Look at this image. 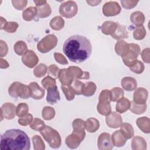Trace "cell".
Listing matches in <instances>:
<instances>
[{
    "mask_svg": "<svg viewBox=\"0 0 150 150\" xmlns=\"http://www.w3.org/2000/svg\"><path fill=\"white\" fill-rule=\"evenodd\" d=\"M129 109L131 111L135 114H143L146 110V104H137L133 101L131 102Z\"/></svg>",
    "mask_w": 150,
    "mask_h": 150,
    "instance_id": "obj_39",
    "label": "cell"
},
{
    "mask_svg": "<svg viewBox=\"0 0 150 150\" xmlns=\"http://www.w3.org/2000/svg\"><path fill=\"white\" fill-rule=\"evenodd\" d=\"M33 120V117L31 114L28 113L26 115L18 119V123L22 126H27L31 124Z\"/></svg>",
    "mask_w": 150,
    "mask_h": 150,
    "instance_id": "obj_50",
    "label": "cell"
},
{
    "mask_svg": "<svg viewBox=\"0 0 150 150\" xmlns=\"http://www.w3.org/2000/svg\"><path fill=\"white\" fill-rule=\"evenodd\" d=\"M30 90V97L35 100L42 99L45 94V90L40 87L36 82H31L29 85Z\"/></svg>",
    "mask_w": 150,
    "mask_h": 150,
    "instance_id": "obj_16",
    "label": "cell"
},
{
    "mask_svg": "<svg viewBox=\"0 0 150 150\" xmlns=\"http://www.w3.org/2000/svg\"><path fill=\"white\" fill-rule=\"evenodd\" d=\"M0 45H1V57H2L4 56H5L6 54L8 53V48L6 43L5 42L1 40H0Z\"/></svg>",
    "mask_w": 150,
    "mask_h": 150,
    "instance_id": "obj_56",
    "label": "cell"
},
{
    "mask_svg": "<svg viewBox=\"0 0 150 150\" xmlns=\"http://www.w3.org/2000/svg\"><path fill=\"white\" fill-rule=\"evenodd\" d=\"M13 49L16 54L23 56L28 50L26 43L22 40L18 41L13 46Z\"/></svg>",
    "mask_w": 150,
    "mask_h": 150,
    "instance_id": "obj_38",
    "label": "cell"
},
{
    "mask_svg": "<svg viewBox=\"0 0 150 150\" xmlns=\"http://www.w3.org/2000/svg\"><path fill=\"white\" fill-rule=\"evenodd\" d=\"M110 91L111 94V101H117L124 96V91L120 87H114Z\"/></svg>",
    "mask_w": 150,
    "mask_h": 150,
    "instance_id": "obj_43",
    "label": "cell"
},
{
    "mask_svg": "<svg viewBox=\"0 0 150 150\" xmlns=\"http://www.w3.org/2000/svg\"><path fill=\"white\" fill-rule=\"evenodd\" d=\"M106 124L110 128H117L121 126L122 123V119L121 116L115 112H111V113L107 115L105 118Z\"/></svg>",
    "mask_w": 150,
    "mask_h": 150,
    "instance_id": "obj_13",
    "label": "cell"
},
{
    "mask_svg": "<svg viewBox=\"0 0 150 150\" xmlns=\"http://www.w3.org/2000/svg\"><path fill=\"white\" fill-rule=\"evenodd\" d=\"M85 128L89 132H95L100 128V122L95 118H88L85 121Z\"/></svg>",
    "mask_w": 150,
    "mask_h": 150,
    "instance_id": "obj_28",
    "label": "cell"
},
{
    "mask_svg": "<svg viewBox=\"0 0 150 150\" xmlns=\"http://www.w3.org/2000/svg\"><path fill=\"white\" fill-rule=\"evenodd\" d=\"M9 94L14 98L20 97L22 99H28L30 97V90L29 86L19 81L12 83L8 88Z\"/></svg>",
    "mask_w": 150,
    "mask_h": 150,
    "instance_id": "obj_4",
    "label": "cell"
},
{
    "mask_svg": "<svg viewBox=\"0 0 150 150\" xmlns=\"http://www.w3.org/2000/svg\"><path fill=\"white\" fill-rule=\"evenodd\" d=\"M32 142L35 150H44L45 149V143L40 136H33L32 137Z\"/></svg>",
    "mask_w": 150,
    "mask_h": 150,
    "instance_id": "obj_42",
    "label": "cell"
},
{
    "mask_svg": "<svg viewBox=\"0 0 150 150\" xmlns=\"http://www.w3.org/2000/svg\"><path fill=\"white\" fill-rule=\"evenodd\" d=\"M41 83L42 84V86H43V87L45 88V89H47L49 87H53V86H56V80L50 77V76H47L46 77H45L41 81Z\"/></svg>",
    "mask_w": 150,
    "mask_h": 150,
    "instance_id": "obj_47",
    "label": "cell"
},
{
    "mask_svg": "<svg viewBox=\"0 0 150 150\" xmlns=\"http://www.w3.org/2000/svg\"><path fill=\"white\" fill-rule=\"evenodd\" d=\"M59 71V68L55 64H51L48 67V74L54 77L56 79L58 78Z\"/></svg>",
    "mask_w": 150,
    "mask_h": 150,
    "instance_id": "obj_52",
    "label": "cell"
},
{
    "mask_svg": "<svg viewBox=\"0 0 150 150\" xmlns=\"http://www.w3.org/2000/svg\"><path fill=\"white\" fill-rule=\"evenodd\" d=\"M130 21L137 27L143 26L145 22V15L141 11H135L130 15Z\"/></svg>",
    "mask_w": 150,
    "mask_h": 150,
    "instance_id": "obj_22",
    "label": "cell"
},
{
    "mask_svg": "<svg viewBox=\"0 0 150 150\" xmlns=\"http://www.w3.org/2000/svg\"><path fill=\"white\" fill-rule=\"evenodd\" d=\"M129 49L128 44L124 40L118 41L115 45V51L116 53L121 56L124 57L128 52Z\"/></svg>",
    "mask_w": 150,
    "mask_h": 150,
    "instance_id": "obj_29",
    "label": "cell"
},
{
    "mask_svg": "<svg viewBox=\"0 0 150 150\" xmlns=\"http://www.w3.org/2000/svg\"><path fill=\"white\" fill-rule=\"evenodd\" d=\"M121 11L120 5L115 1L106 2L103 7V13L105 16H114L118 15Z\"/></svg>",
    "mask_w": 150,
    "mask_h": 150,
    "instance_id": "obj_8",
    "label": "cell"
},
{
    "mask_svg": "<svg viewBox=\"0 0 150 150\" xmlns=\"http://www.w3.org/2000/svg\"><path fill=\"white\" fill-rule=\"evenodd\" d=\"M62 89L64 94V96L66 98V99L68 101H71L73 100L74 98V93L71 89L70 86H62Z\"/></svg>",
    "mask_w": 150,
    "mask_h": 150,
    "instance_id": "obj_51",
    "label": "cell"
},
{
    "mask_svg": "<svg viewBox=\"0 0 150 150\" xmlns=\"http://www.w3.org/2000/svg\"><path fill=\"white\" fill-rule=\"evenodd\" d=\"M47 71V66L45 64L40 63L35 67V69L33 70V74L36 77L40 78L46 75Z\"/></svg>",
    "mask_w": 150,
    "mask_h": 150,
    "instance_id": "obj_44",
    "label": "cell"
},
{
    "mask_svg": "<svg viewBox=\"0 0 150 150\" xmlns=\"http://www.w3.org/2000/svg\"><path fill=\"white\" fill-rule=\"evenodd\" d=\"M58 78L60 82L63 86L70 85L73 80V79L71 78L68 74L67 69H62L60 70Z\"/></svg>",
    "mask_w": 150,
    "mask_h": 150,
    "instance_id": "obj_31",
    "label": "cell"
},
{
    "mask_svg": "<svg viewBox=\"0 0 150 150\" xmlns=\"http://www.w3.org/2000/svg\"><path fill=\"white\" fill-rule=\"evenodd\" d=\"M84 138L81 135L72 132V133L68 135L66 139L65 143L66 145L70 149H76L80 144V143L83 141Z\"/></svg>",
    "mask_w": 150,
    "mask_h": 150,
    "instance_id": "obj_14",
    "label": "cell"
},
{
    "mask_svg": "<svg viewBox=\"0 0 150 150\" xmlns=\"http://www.w3.org/2000/svg\"><path fill=\"white\" fill-rule=\"evenodd\" d=\"M15 105L11 103H6L4 104L1 108V120L2 118L6 120H12L15 118L16 114Z\"/></svg>",
    "mask_w": 150,
    "mask_h": 150,
    "instance_id": "obj_11",
    "label": "cell"
},
{
    "mask_svg": "<svg viewBox=\"0 0 150 150\" xmlns=\"http://www.w3.org/2000/svg\"><path fill=\"white\" fill-rule=\"evenodd\" d=\"M129 69L136 74H141L144 71L145 66L142 62L137 60L136 63L132 67H129Z\"/></svg>",
    "mask_w": 150,
    "mask_h": 150,
    "instance_id": "obj_49",
    "label": "cell"
},
{
    "mask_svg": "<svg viewBox=\"0 0 150 150\" xmlns=\"http://www.w3.org/2000/svg\"><path fill=\"white\" fill-rule=\"evenodd\" d=\"M117 101L115 110L118 112L122 114L129 109L131 101L128 98L122 97Z\"/></svg>",
    "mask_w": 150,
    "mask_h": 150,
    "instance_id": "obj_25",
    "label": "cell"
},
{
    "mask_svg": "<svg viewBox=\"0 0 150 150\" xmlns=\"http://www.w3.org/2000/svg\"><path fill=\"white\" fill-rule=\"evenodd\" d=\"M71 89L76 95H80L82 94L83 90L84 87V83L81 82V81L79 80L78 79H74L73 80L72 83L70 85H69Z\"/></svg>",
    "mask_w": 150,
    "mask_h": 150,
    "instance_id": "obj_37",
    "label": "cell"
},
{
    "mask_svg": "<svg viewBox=\"0 0 150 150\" xmlns=\"http://www.w3.org/2000/svg\"><path fill=\"white\" fill-rule=\"evenodd\" d=\"M34 2L36 6L38 18H45L50 15L52 9L46 1H34Z\"/></svg>",
    "mask_w": 150,
    "mask_h": 150,
    "instance_id": "obj_10",
    "label": "cell"
},
{
    "mask_svg": "<svg viewBox=\"0 0 150 150\" xmlns=\"http://www.w3.org/2000/svg\"><path fill=\"white\" fill-rule=\"evenodd\" d=\"M141 57L143 61L145 63H149V49L146 48L143 50L141 53Z\"/></svg>",
    "mask_w": 150,
    "mask_h": 150,
    "instance_id": "obj_57",
    "label": "cell"
},
{
    "mask_svg": "<svg viewBox=\"0 0 150 150\" xmlns=\"http://www.w3.org/2000/svg\"><path fill=\"white\" fill-rule=\"evenodd\" d=\"M39 132L51 148L57 149L60 146L62 139L56 130L50 126L45 125Z\"/></svg>",
    "mask_w": 150,
    "mask_h": 150,
    "instance_id": "obj_3",
    "label": "cell"
},
{
    "mask_svg": "<svg viewBox=\"0 0 150 150\" xmlns=\"http://www.w3.org/2000/svg\"><path fill=\"white\" fill-rule=\"evenodd\" d=\"M67 69L68 74L73 79H83L84 71H83L80 67L77 66H70Z\"/></svg>",
    "mask_w": 150,
    "mask_h": 150,
    "instance_id": "obj_33",
    "label": "cell"
},
{
    "mask_svg": "<svg viewBox=\"0 0 150 150\" xmlns=\"http://www.w3.org/2000/svg\"><path fill=\"white\" fill-rule=\"evenodd\" d=\"M146 36V30L144 26L138 27L133 32V36L135 40H140L143 39Z\"/></svg>",
    "mask_w": 150,
    "mask_h": 150,
    "instance_id": "obj_45",
    "label": "cell"
},
{
    "mask_svg": "<svg viewBox=\"0 0 150 150\" xmlns=\"http://www.w3.org/2000/svg\"><path fill=\"white\" fill-rule=\"evenodd\" d=\"M148 96V92L146 89L143 87H139L135 90L133 95V101L137 104H146Z\"/></svg>",
    "mask_w": 150,
    "mask_h": 150,
    "instance_id": "obj_15",
    "label": "cell"
},
{
    "mask_svg": "<svg viewBox=\"0 0 150 150\" xmlns=\"http://www.w3.org/2000/svg\"><path fill=\"white\" fill-rule=\"evenodd\" d=\"M47 91L46 101L49 104H54L57 103L60 100V96L57 86L48 88Z\"/></svg>",
    "mask_w": 150,
    "mask_h": 150,
    "instance_id": "obj_17",
    "label": "cell"
},
{
    "mask_svg": "<svg viewBox=\"0 0 150 150\" xmlns=\"http://www.w3.org/2000/svg\"><path fill=\"white\" fill-rule=\"evenodd\" d=\"M118 23L111 21H105L101 28V32L106 35H111L115 30L117 27Z\"/></svg>",
    "mask_w": 150,
    "mask_h": 150,
    "instance_id": "obj_23",
    "label": "cell"
},
{
    "mask_svg": "<svg viewBox=\"0 0 150 150\" xmlns=\"http://www.w3.org/2000/svg\"><path fill=\"white\" fill-rule=\"evenodd\" d=\"M128 45V51L122 59L125 65L131 67L136 63L137 58L141 53V49L139 46L135 43H129Z\"/></svg>",
    "mask_w": 150,
    "mask_h": 150,
    "instance_id": "obj_5",
    "label": "cell"
},
{
    "mask_svg": "<svg viewBox=\"0 0 150 150\" xmlns=\"http://www.w3.org/2000/svg\"><path fill=\"white\" fill-rule=\"evenodd\" d=\"M2 150H29L30 142L28 135L18 129L6 130L1 137Z\"/></svg>",
    "mask_w": 150,
    "mask_h": 150,
    "instance_id": "obj_2",
    "label": "cell"
},
{
    "mask_svg": "<svg viewBox=\"0 0 150 150\" xmlns=\"http://www.w3.org/2000/svg\"><path fill=\"white\" fill-rule=\"evenodd\" d=\"M63 51L69 60L80 63L90 57L92 52V46L87 38L76 35L69 37L64 42Z\"/></svg>",
    "mask_w": 150,
    "mask_h": 150,
    "instance_id": "obj_1",
    "label": "cell"
},
{
    "mask_svg": "<svg viewBox=\"0 0 150 150\" xmlns=\"http://www.w3.org/2000/svg\"><path fill=\"white\" fill-rule=\"evenodd\" d=\"M138 127L143 132L149 134L150 132V120L146 117L138 118L136 121Z\"/></svg>",
    "mask_w": 150,
    "mask_h": 150,
    "instance_id": "obj_26",
    "label": "cell"
},
{
    "mask_svg": "<svg viewBox=\"0 0 150 150\" xmlns=\"http://www.w3.org/2000/svg\"><path fill=\"white\" fill-rule=\"evenodd\" d=\"M22 63L29 68H33L39 62V58L34 51L28 50L22 57Z\"/></svg>",
    "mask_w": 150,
    "mask_h": 150,
    "instance_id": "obj_12",
    "label": "cell"
},
{
    "mask_svg": "<svg viewBox=\"0 0 150 150\" xmlns=\"http://www.w3.org/2000/svg\"><path fill=\"white\" fill-rule=\"evenodd\" d=\"M97 147L100 150H110L113 148L111 135L107 132L101 133L97 140Z\"/></svg>",
    "mask_w": 150,
    "mask_h": 150,
    "instance_id": "obj_9",
    "label": "cell"
},
{
    "mask_svg": "<svg viewBox=\"0 0 150 150\" xmlns=\"http://www.w3.org/2000/svg\"><path fill=\"white\" fill-rule=\"evenodd\" d=\"M54 59L56 60V62L59 64H63V65L68 64V61L67 60L66 58L62 54L60 53H54Z\"/></svg>",
    "mask_w": 150,
    "mask_h": 150,
    "instance_id": "obj_55",
    "label": "cell"
},
{
    "mask_svg": "<svg viewBox=\"0 0 150 150\" xmlns=\"http://www.w3.org/2000/svg\"><path fill=\"white\" fill-rule=\"evenodd\" d=\"M57 41V38L54 35H48L38 42L37 49L40 53H47L56 46Z\"/></svg>",
    "mask_w": 150,
    "mask_h": 150,
    "instance_id": "obj_6",
    "label": "cell"
},
{
    "mask_svg": "<svg viewBox=\"0 0 150 150\" xmlns=\"http://www.w3.org/2000/svg\"><path fill=\"white\" fill-rule=\"evenodd\" d=\"M88 4L90 6H97L98 4H100L101 1H86Z\"/></svg>",
    "mask_w": 150,
    "mask_h": 150,
    "instance_id": "obj_59",
    "label": "cell"
},
{
    "mask_svg": "<svg viewBox=\"0 0 150 150\" xmlns=\"http://www.w3.org/2000/svg\"><path fill=\"white\" fill-rule=\"evenodd\" d=\"M120 127L121 128V132L127 139H131L134 137V130L131 124L127 122L122 123Z\"/></svg>",
    "mask_w": 150,
    "mask_h": 150,
    "instance_id": "obj_30",
    "label": "cell"
},
{
    "mask_svg": "<svg viewBox=\"0 0 150 150\" xmlns=\"http://www.w3.org/2000/svg\"><path fill=\"white\" fill-rule=\"evenodd\" d=\"M97 89L96 84L93 81H88L84 84L82 94L86 97H90L94 94Z\"/></svg>",
    "mask_w": 150,
    "mask_h": 150,
    "instance_id": "obj_35",
    "label": "cell"
},
{
    "mask_svg": "<svg viewBox=\"0 0 150 150\" xmlns=\"http://www.w3.org/2000/svg\"><path fill=\"white\" fill-rule=\"evenodd\" d=\"M78 6L73 1H67L62 3L59 7L60 14L66 18L74 17L77 13Z\"/></svg>",
    "mask_w": 150,
    "mask_h": 150,
    "instance_id": "obj_7",
    "label": "cell"
},
{
    "mask_svg": "<svg viewBox=\"0 0 150 150\" xmlns=\"http://www.w3.org/2000/svg\"><path fill=\"white\" fill-rule=\"evenodd\" d=\"M100 102L110 103L111 101V94L110 90H102L99 96Z\"/></svg>",
    "mask_w": 150,
    "mask_h": 150,
    "instance_id": "obj_48",
    "label": "cell"
},
{
    "mask_svg": "<svg viewBox=\"0 0 150 150\" xmlns=\"http://www.w3.org/2000/svg\"><path fill=\"white\" fill-rule=\"evenodd\" d=\"M97 110L99 114L102 115L107 116L109 115L111 112V108L110 103L99 102L97 105Z\"/></svg>",
    "mask_w": 150,
    "mask_h": 150,
    "instance_id": "obj_36",
    "label": "cell"
},
{
    "mask_svg": "<svg viewBox=\"0 0 150 150\" xmlns=\"http://www.w3.org/2000/svg\"><path fill=\"white\" fill-rule=\"evenodd\" d=\"M55 114V110L53 107L45 106L42 110V115L44 120H50L54 117Z\"/></svg>",
    "mask_w": 150,
    "mask_h": 150,
    "instance_id": "obj_40",
    "label": "cell"
},
{
    "mask_svg": "<svg viewBox=\"0 0 150 150\" xmlns=\"http://www.w3.org/2000/svg\"><path fill=\"white\" fill-rule=\"evenodd\" d=\"M45 124L43 121H42L41 119L38 118H35L33 119V121L30 125V127L31 129L35 130V131H40L45 126Z\"/></svg>",
    "mask_w": 150,
    "mask_h": 150,
    "instance_id": "obj_46",
    "label": "cell"
},
{
    "mask_svg": "<svg viewBox=\"0 0 150 150\" xmlns=\"http://www.w3.org/2000/svg\"><path fill=\"white\" fill-rule=\"evenodd\" d=\"M38 15L36 7L30 6L25 9L22 12V18L26 21H31Z\"/></svg>",
    "mask_w": 150,
    "mask_h": 150,
    "instance_id": "obj_32",
    "label": "cell"
},
{
    "mask_svg": "<svg viewBox=\"0 0 150 150\" xmlns=\"http://www.w3.org/2000/svg\"><path fill=\"white\" fill-rule=\"evenodd\" d=\"M111 37L115 39L120 40L128 38V32L126 30L125 27L124 25H120L118 23L117 27L115 32L111 35Z\"/></svg>",
    "mask_w": 150,
    "mask_h": 150,
    "instance_id": "obj_27",
    "label": "cell"
},
{
    "mask_svg": "<svg viewBox=\"0 0 150 150\" xmlns=\"http://www.w3.org/2000/svg\"><path fill=\"white\" fill-rule=\"evenodd\" d=\"M29 111V107L25 103H21L18 104L16 108V115L19 117L26 115Z\"/></svg>",
    "mask_w": 150,
    "mask_h": 150,
    "instance_id": "obj_41",
    "label": "cell"
},
{
    "mask_svg": "<svg viewBox=\"0 0 150 150\" xmlns=\"http://www.w3.org/2000/svg\"><path fill=\"white\" fill-rule=\"evenodd\" d=\"M72 126L73 128V132L82 136L85 138L86 132L84 131L85 129V121H84L81 119L77 118L73 121Z\"/></svg>",
    "mask_w": 150,
    "mask_h": 150,
    "instance_id": "obj_21",
    "label": "cell"
},
{
    "mask_svg": "<svg viewBox=\"0 0 150 150\" xmlns=\"http://www.w3.org/2000/svg\"><path fill=\"white\" fill-rule=\"evenodd\" d=\"M51 28L54 30H61L64 26V21L60 16L54 17L49 23Z\"/></svg>",
    "mask_w": 150,
    "mask_h": 150,
    "instance_id": "obj_34",
    "label": "cell"
},
{
    "mask_svg": "<svg viewBox=\"0 0 150 150\" xmlns=\"http://www.w3.org/2000/svg\"><path fill=\"white\" fill-rule=\"evenodd\" d=\"M121 85L125 90L127 91H132L136 89L137 87V82L133 77H125L122 79Z\"/></svg>",
    "mask_w": 150,
    "mask_h": 150,
    "instance_id": "obj_18",
    "label": "cell"
},
{
    "mask_svg": "<svg viewBox=\"0 0 150 150\" xmlns=\"http://www.w3.org/2000/svg\"><path fill=\"white\" fill-rule=\"evenodd\" d=\"M131 148L133 150H145L146 142L142 137L138 135L135 136L131 141Z\"/></svg>",
    "mask_w": 150,
    "mask_h": 150,
    "instance_id": "obj_24",
    "label": "cell"
},
{
    "mask_svg": "<svg viewBox=\"0 0 150 150\" xmlns=\"http://www.w3.org/2000/svg\"><path fill=\"white\" fill-rule=\"evenodd\" d=\"M27 1H12L13 6L18 10H23L26 6Z\"/></svg>",
    "mask_w": 150,
    "mask_h": 150,
    "instance_id": "obj_53",
    "label": "cell"
},
{
    "mask_svg": "<svg viewBox=\"0 0 150 150\" xmlns=\"http://www.w3.org/2000/svg\"><path fill=\"white\" fill-rule=\"evenodd\" d=\"M9 66L8 63L6 62V60L3 59L2 57L0 60V67L1 69H6Z\"/></svg>",
    "mask_w": 150,
    "mask_h": 150,
    "instance_id": "obj_58",
    "label": "cell"
},
{
    "mask_svg": "<svg viewBox=\"0 0 150 150\" xmlns=\"http://www.w3.org/2000/svg\"><path fill=\"white\" fill-rule=\"evenodd\" d=\"M138 2V1H121V4L122 7L127 9H129L134 8L137 5Z\"/></svg>",
    "mask_w": 150,
    "mask_h": 150,
    "instance_id": "obj_54",
    "label": "cell"
},
{
    "mask_svg": "<svg viewBox=\"0 0 150 150\" xmlns=\"http://www.w3.org/2000/svg\"><path fill=\"white\" fill-rule=\"evenodd\" d=\"M111 141L113 145L117 147L123 146L127 139L124 137V135L121 132L120 129L115 131L111 136Z\"/></svg>",
    "mask_w": 150,
    "mask_h": 150,
    "instance_id": "obj_20",
    "label": "cell"
},
{
    "mask_svg": "<svg viewBox=\"0 0 150 150\" xmlns=\"http://www.w3.org/2000/svg\"><path fill=\"white\" fill-rule=\"evenodd\" d=\"M1 29H4L8 33H14L16 31L19 25L16 22H7L5 19L1 16Z\"/></svg>",
    "mask_w": 150,
    "mask_h": 150,
    "instance_id": "obj_19",
    "label": "cell"
}]
</instances>
